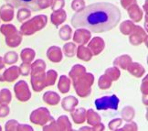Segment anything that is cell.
<instances>
[{
	"mask_svg": "<svg viewBox=\"0 0 148 131\" xmlns=\"http://www.w3.org/2000/svg\"><path fill=\"white\" fill-rule=\"evenodd\" d=\"M121 19V11L108 2L93 3L78 10L72 16L73 28H84L96 33L105 32L115 28Z\"/></svg>",
	"mask_w": 148,
	"mask_h": 131,
	"instance_id": "obj_1",
	"label": "cell"
},
{
	"mask_svg": "<svg viewBox=\"0 0 148 131\" xmlns=\"http://www.w3.org/2000/svg\"><path fill=\"white\" fill-rule=\"evenodd\" d=\"M47 23V17L45 15H38L31 20L27 21L22 26L21 30L24 34H33L42 28L45 27Z\"/></svg>",
	"mask_w": 148,
	"mask_h": 131,
	"instance_id": "obj_2",
	"label": "cell"
},
{
	"mask_svg": "<svg viewBox=\"0 0 148 131\" xmlns=\"http://www.w3.org/2000/svg\"><path fill=\"white\" fill-rule=\"evenodd\" d=\"M119 99L116 97V95L112 96H105L95 101L96 108L98 110H103L107 108H112V109H117L118 107Z\"/></svg>",
	"mask_w": 148,
	"mask_h": 131,
	"instance_id": "obj_3",
	"label": "cell"
},
{
	"mask_svg": "<svg viewBox=\"0 0 148 131\" xmlns=\"http://www.w3.org/2000/svg\"><path fill=\"white\" fill-rule=\"evenodd\" d=\"M15 8H25L32 11H39L38 0H5Z\"/></svg>",
	"mask_w": 148,
	"mask_h": 131,
	"instance_id": "obj_4",
	"label": "cell"
},
{
	"mask_svg": "<svg viewBox=\"0 0 148 131\" xmlns=\"http://www.w3.org/2000/svg\"><path fill=\"white\" fill-rule=\"evenodd\" d=\"M67 19V15L66 12L63 9H59V10H55L54 12L51 15V21L55 26H59L61 23L66 20Z\"/></svg>",
	"mask_w": 148,
	"mask_h": 131,
	"instance_id": "obj_5",
	"label": "cell"
},
{
	"mask_svg": "<svg viewBox=\"0 0 148 131\" xmlns=\"http://www.w3.org/2000/svg\"><path fill=\"white\" fill-rule=\"evenodd\" d=\"M127 9H128V14L130 16V18L134 21L138 22L141 20L142 17H143V12H142V10L139 8L137 5L134 4L131 6V7H129Z\"/></svg>",
	"mask_w": 148,
	"mask_h": 131,
	"instance_id": "obj_6",
	"label": "cell"
},
{
	"mask_svg": "<svg viewBox=\"0 0 148 131\" xmlns=\"http://www.w3.org/2000/svg\"><path fill=\"white\" fill-rule=\"evenodd\" d=\"M90 38V33L86 30H79L75 32L74 35V41L78 43H85L89 41Z\"/></svg>",
	"mask_w": 148,
	"mask_h": 131,
	"instance_id": "obj_7",
	"label": "cell"
},
{
	"mask_svg": "<svg viewBox=\"0 0 148 131\" xmlns=\"http://www.w3.org/2000/svg\"><path fill=\"white\" fill-rule=\"evenodd\" d=\"M103 45H104V42L103 41L99 38V37H96L93 39V41L90 42V48H93L94 50V54H98L101 50L103 49Z\"/></svg>",
	"mask_w": 148,
	"mask_h": 131,
	"instance_id": "obj_8",
	"label": "cell"
},
{
	"mask_svg": "<svg viewBox=\"0 0 148 131\" xmlns=\"http://www.w3.org/2000/svg\"><path fill=\"white\" fill-rule=\"evenodd\" d=\"M134 24L133 23L132 21L130 20H125L124 22L121 24L120 26V30L122 33L125 34V35H127V34H130V33H133V30H134Z\"/></svg>",
	"mask_w": 148,
	"mask_h": 131,
	"instance_id": "obj_9",
	"label": "cell"
},
{
	"mask_svg": "<svg viewBox=\"0 0 148 131\" xmlns=\"http://www.w3.org/2000/svg\"><path fill=\"white\" fill-rule=\"evenodd\" d=\"M71 30L70 26H68V25L61 28V30L60 31V36L61 37L62 39H65V41H67V39H69L71 38Z\"/></svg>",
	"mask_w": 148,
	"mask_h": 131,
	"instance_id": "obj_10",
	"label": "cell"
},
{
	"mask_svg": "<svg viewBox=\"0 0 148 131\" xmlns=\"http://www.w3.org/2000/svg\"><path fill=\"white\" fill-rule=\"evenodd\" d=\"M18 19L20 21H23L30 16V10L27 9V8H22L18 11Z\"/></svg>",
	"mask_w": 148,
	"mask_h": 131,
	"instance_id": "obj_11",
	"label": "cell"
},
{
	"mask_svg": "<svg viewBox=\"0 0 148 131\" xmlns=\"http://www.w3.org/2000/svg\"><path fill=\"white\" fill-rule=\"evenodd\" d=\"M84 7H85V3L83 0H73V2L71 3V8L76 11L82 9Z\"/></svg>",
	"mask_w": 148,
	"mask_h": 131,
	"instance_id": "obj_12",
	"label": "cell"
},
{
	"mask_svg": "<svg viewBox=\"0 0 148 131\" xmlns=\"http://www.w3.org/2000/svg\"><path fill=\"white\" fill-rule=\"evenodd\" d=\"M65 5V1L64 0H53L52 1V9L55 11V10H59V9H61L62 8L64 7Z\"/></svg>",
	"mask_w": 148,
	"mask_h": 131,
	"instance_id": "obj_13",
	"label": "cell"
},
{
	"mask_svg": "<svg viewBox=\"0 0 148 131\" xmlns=\"http://www.w3.org/2000/svg\"><path fill=\"white\" fill-rule=\"evenodd\" d=\"M53 0H38V7L41 9H45L52 5Z\"/></svg>",
	"mask_w": 148,
	"mask_h": 131,
	"instance_id": "obj_14",
	"label": "cell"
},
{
	"mask_svg": "<svg viewBox=\"0 0 148 131\" xmlns=\"http://www.w3.org/2000/svg\"><path fill=\"white\" fill-rule=\"evenodd\" d=\"M121 4L123 6V8L127 9L132 5L136 4V0H121Z\"/></svg>",
	"mask_w": 148,
	"mask_h": 131,
	"instance_id": "obj_15",
	"label": "cell"
}]
</instances>
